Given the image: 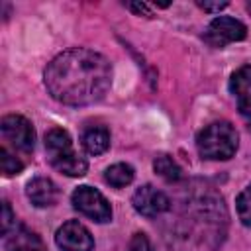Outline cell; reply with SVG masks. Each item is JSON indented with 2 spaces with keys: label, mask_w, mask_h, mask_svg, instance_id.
Instances as JSON below:
<instances>
[{
  "label": "cell",
  "mask_w": 251,
  "mask_h": 251,
  "mask_svg": "<svg viewBox=\"0 0 251 251\" xmlns=\"http://www.w3.org/2000/svg\"><path fill=\"white\" fill-rule=\"evenodd\" d=\"M49 94L67 106H86L104 98L112 84V65L92 49H69L45 69Z\"/></svg>",
  "instance_id": "cell-1"
},
{
  "label": "cell",
  "mask_w": 251,
  "mask_h": 251,
  "mask_svg": "<svg viewBox=\"0 0 251 251\" xmlns=\"http://www.w3.org/2000/svg\"><path fill=\"white\" fill-rule=\"evenodd\" d=\"M237 143H239L237 131L229 122H214L196 135L198 153L204 159H212V161L231 159L237 151Z\"/></svg>",
  "instance_id": "cell-2"
},
{
  "label": "cell",
  "mask_w": 251,
  "mask_h": 251,
  "mask_svg": "<svg viewBox=\"0 0 251 251\" xmlns=\"http://www.w3.org/2000/svg\"><path fill=\"white\" fill-rule=\"evenodd\" d=\"M45 151L49 163L67 176H82L88 169L86 161L73 149L71 135L61 127H51L45 133Z\"/></svg>",
  "instance_id": "cell-3"
},
{
  "label": "cell",
  "mask_w": 251,
  "mask_h": 251,
  "mask_svg": "<svg viewBox=\"0 0 251 251\" xmlns=\"http://www.w3.org/2000/svg\"><path fill=\"white\" fill-rule=\"evenodd\" d=\"M73 206L84 214L86 218L98 222V224H104V222H110L112 220V208L108 204V200L104 198V194L92 186H78L75 192H73Z\"/></svg>",
  "instance_id": "cell-4"
},
{
  "label": "cell",
  "mask_w": 251,
  "mask_h": 251,
  "mask_svg": "<svg viewBox=\"0 0 251 251\" xmlns=\"http://www.w3.org/2000/svg\"><path fill=\"white\" fill-rule=\"evenodd\" d=\"M247 35V27L235 20V18H227V16H220V18H214L210 22V25L206 27L204 31V41L210 45V47H226L227 43H233V41H241L245 39Z\"/></svg>",
  "instance_id": "cell-5"
},
{
  "label": "cell",
  "mask_w": 251,
  "mask_h": 251,
  "mask_svg": "<svg viewBox=\"0 0 251 251\" xmlns=\"http://www.w3.org/2000/svg\"><path fill=\"white\" fill-rule=\"evenodd\" d=\"M0 131H2V137L12 147H16L18 151L29 153L33 149V145H35L33 126L24 116H18V114L4 116L2 122H0Z\"/></svg>",
  "instance_id": "cell-6"
},
{
  "label": "cell",
  "mask_w": 251,
  "mask_h": 251,
  "mask_svg": "<svg viewBox=\"0 0 251 251\" xmlns=\"http://www.w3.org/2000/svg\"><path fill=\"white\" fill-rule=\"evenodd\" d=\"M55 241L63 251H92L94 249V239L90 231L76 220L65 222L57 229Z\"/></svg>",
  "instance_id": "cell-7"
},
{
  "label": "cell",
  "mask_w": 251,
  "mask_h": 251,
  "mask_svg": "<svg viewBox=\"0 0 251 251\" xmlns=\"http://www.w3.org/2000/svg\"><path fill=\"white\" fill-rule=\"evenodd\" d=\"M131 204H133L135 212H139L141 216H145V218H157V216H161L163 212L169 210L171 200L167 198L165 192L157 190L151 184H145V186H139L133 192Z\"/></svg>",
  "instance_id": "cell-8"
},
{
  "label": "cell",
  "mask_w": 251,
  "mask_h": 251,
  "mask_svg": "<svg viewBox=\"0 0 251 251\" xmlns=\"http://www.w3.org/2000/svg\"><path fill=\"white\" fill-rule=\"evenodd\" d=\"M229 90L243 116H251V65L239 67L229 78Z\"/></svg>",
  "instance_id": "cell-9"
},
{
  "label": "cell",
  "mask_w": 251,
  "mask_h": 251,
  "mask_svg": "<svg viewBox=\"0 0 251 251\" xmlns=\"http://www.w3.org/2000/svg\"><path fill=\"white\" fill-rule=\"evenodd\" d=\"M25 194L27 198L31 200L33 206L37 208H47V206H53L59 198V188L57 184L47 178V176H35L27 182L25 186Z\"/></svg>",
  "instance_id": "cell-10"
},
{
  "label": "cell",
  "mask_w": 251,
  "mask_h": 251,
  "mask_svg": "<svg viewBox=\"0 0 251 251\" xmlns=\"http://www.w3.org/2000/svg\"><path fill=\"white\" fill-rule=\"evenodd\" d=\"M4 251H47L37 233L24 226H16L12 233L4 235Z\"/></svg>",
  "instance_id": "cell-11"
},
{
  "label": "cell",
  "mask_w": 251,
  "mask_h": 251,
  "mask_svg": "<svg viewBox=\"0 0 251 251\" xmlns=\"http://www.w3.org/2000/svg\"><path fill=\"white\" fill-rule=\"evenodd\" d=\"M82 147L90 155H102L110 147V131L104 126H88L80 135Z\"/></svg>",
  "instance_id": "cell-12"
},
{
  "label": "cell",
  "mask_w": 251,
  "mask_h": 251,
  "mask_svg": "<svg viewBox=\"0 0 251 251\" xmlns=\"http://www.w3.org/2000/svg\"><path fill=\"white\" fill-rule=\"evenodd\" d=\"M104 180L110 186H114V188L127 186L133 180V167L131 165H126V163H116V165H112V167L106 169Z\"/></svg>",
  "instance_id": "cell-13"
},
{
  "label": "cell",
  "mask_w": 251,
  "mask_h": 251,
  "mask_svg": "<svg viewBox=\"0 0 251 251\" xmlns=\"http://www.w3.org/2000/svg\"><path fill=\"white\" fill-rule=\"evenodd\" d=\"M153 169H155V173H157L161 178H165V180H169V182H176V180H180V176H182V171H180L178 163H176L173 157H169V155H159V157H155Z\"/></svg>",
  "instance_id": "cell-14"
},
{
  "label": "cell",
  "mask_w": 251,
  "mask_h": 251,
  "mask_svg": "<svg viewBox=\"0 0 251 251\" xmlns=\"http://www.w3.org/2000/svg\"><path fill=\"white\" fill-rule=\"evenodd\" d=\"M235 208H237V216H239L241 224L251 227V184L239 192V196L235 200Z\"/></svg>",
  "instance_id": "cell-15"
},
{
  "label": "cell",
  "mask_w": 251,
  "mask_h": 251,
  "mask_svg": "<svg viewBox=\"0 0 251 251\" xmlns=\"http://www.w3.org/2000/svg\"><path fill=\"white\" fill-rule=\"evenodd\" d=\"M0 165H2V173L6 176H14V175L22 173V169H24V163L18 157H14L6 147L0 149Z\"/></svg>",
  "instance_id": "cell-16"
},
{
  "label": "cell",
  "mask_w": 251,
  "mask_h": 251,
  "mask_svg": "<svg viewBox=\"0 0 251 251\" xmlns=\"http://www.w3.org/2000/svg\"><path fill=\"white\" fill-rule=\"evenodd\" d=\"M127 251H155V247L145 233H133L129 239Z\"/></svg>",
  "instance_id": "cell-17"
},
{
  "label": "cell",
  "mask_w": 251,
  "mask_h": 251,
  "mask_svg": "<svg viewBox=\"0 0 251 251\" xmlns=\"http://www.w3.org/2000/svg\"><path fill=\"white\" fill-rule=\"evenodd\" d=\"M12 227H16V216L12 214L10 204L4 202L2 204V235H8Z\"/></svg>",
  "instance_id": "cell-18"
},
{
  "label": "cell",
  "mask_w": 251,
  "mask_h": 251,
  "mask_svg": "<svg viewBox=\"0 0 251 251\" xmlns=\"http://www.w3.org/2000/svg\"><path fill=\"white\" fill-rule=\"evenodd\" d=\"M202 10H206V12H220V10H224L226 6H227V2H196Z\"/></svg>",
  "instance_id": "cell-19"
},
{
  "label": "cell",
  "mask_w": 251,
  "mask_h": 251,
  "mask_svg": "<svg viewBox=\"0 0 251 251\" xmlns=\"http://www.w3.org/2000/svg\"><path fill=\"white\" fill-rule=\"evenodd\" d=\"M127 8H129V10H133L135 14L151 16V12H149V6H147V4H127Z\"/></svg>",
  "instance_id": "cell-20"
},
{
  "label": "cell",
  "mask_w": 251,
  "mask_h": 251,
  "mask_svg": "<svg viewBox=\"0 0 251 251\" xmlns=\"http://www.w3.org/2000/svg\"><path fill=\"white\" fill-rule=\"evenodd\" d=\"M247 10H249V14H251V4H249V6H247Z\"/></svg>",
  "instance_id": "cell-21"
}]
</instances>
